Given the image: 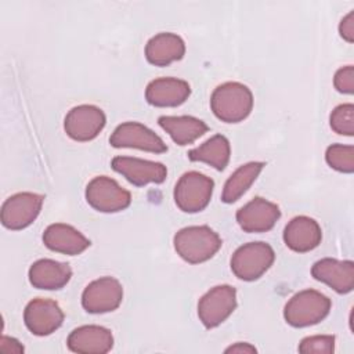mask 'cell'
Masks as SVG:
<instances>
[{"instance_id": "3957f363", "label": "cell", "mask_w": 354, "mask_h": 354, "mask_svg": "<svg viewBox=\"0 0 354 354\" xmlns=\"http://www.w3.org/2000/svg\"><path fill=\"white\" fill-rule=\"evenodd\" d=\"M330 306L328 296L314 289H306L290 297L283 308V317L290 326H311L329 314Z\"/></svg>"}, {"instance_id": "4316f807", "label": "cell", "mask_w": 354, "mask_h": 354, "mask_svg": "<svg viewBox=\"0 0 354 354\" xmlns=\"http://www.w3.org/2000/svg\"><path fill=\"white\" fill-rule=\"evenodd\" d=\"M299 351L304 354H308V353L330 354L335 351V336L315 335V336L304 337L299 344Z\"/></svg>"}, {"instance_id": "9a60e30c", "label": "cell", "mask_w": 354, "mask_h": 354, "mask_svg": "<svg viewBox=\"0 0 354 354\" xmlns=\"http://www.w3.org/2000/svg\"><path fill=\"white\" fill-rule=\"evenodd\" d=\"M311 275L337 293H348L354 288V263L325 257L314 263Z\"/></svg>"}, {"instance_id": "30bf717a", "label": "cell", "mask_w": 354, "mask_h": 354, "mask_svg": "<svg viewBox=\"0 0 354 354\" xmlns=\"http://www.w3.org/2000/svg\"><path fill=\"white\" fill-rule=\"evenodd\" d=\"M109 144L115 148H137L153 153L167 151V145L163 140L138 122H124L119 124L109 137Z\"/></svg>"}, {"instance_id": "6da1fadb", "label": "cell", "mask_w": 354, "mask_h": 354, "mask_svg": "<svg viewBox=\"0 0 354 354\" xmlns=\"http://www.w3.org/2000/svg\"><path fill=\"white\" fill-rule=\"evenodd\" d=\"M173 242L177 254L191 264H199L212 259L223 245L218 234L207 225L181 228L174 235Z\"/></svg>"}, {"instance_id": "8992f818", "label": "cell", "mask_w": 354, "mask_h": 354, "mask_svg": "<svg viewBox=\"0 0 354 354\" xmlns=\"http://www.w3.org/2000/svg\"><path fill=\"white\" fill-rule=\"evenodd\" d=\"M87 203L102 213H116L130 206L131 195L113 178L106 176L94 177L86 187Z\"/></svg>"}, {"instance_id": "f1b7e54d", "label": "cell", "mask_w": 354, "mask_h": 354, "mask_svg": "<svg viewBox=\"0 0 354 354\" xmlns=\"http://www.w3.org/2000/svg\"><path fill=\"white\" fill-rule=\"evenodd\" d=\"M339 33L340 36L348 41L353 43L354 41V11H350L342 21L339 25Z\"/></svg>"}, {"instance_id": "d4e9b609", "label": "cell", "mask_w": 354, "mask_h": 354, "mask_svg": "<svg viewBox=\"0 0 354 354\" xmlns=\"http://www.w3.org/2000/svg\"><path fill=\"white\" fill-rule=\"evenodd\" d=\"M326 163L342 173H353L354 171V147L333 144L328 147L325 153Z\"/></svg>"}, {"instance_id": "4fadbf2b", "label": "cell", "mask_w": 354, "mask_h": 354, "mask_svg": "<svg viewBox=\"0 0 354 354\" xmlns=\"http://www.w3.org/2000/svg\"><path fill=\"white\" fill-rule=\"evenodd\" d=\"M111 166L129 183L137 187H142L149 183L160 184L167 176V169L163 163L144 160L140 158L116 156L112 159Z\"/></svg>"}, {"instance_id": "e0dca14e", "label": "cell", "mask_w": 354, "mask_h": 354, "mask_svg": "<svg viewBox=\"0 0 354 354\" xmlns=\"http://www.w3.org/2000/svg\"><path fill=\"white\" fill-rule=\"evenodd\" d=\"M321 227L314 218L307 216L293 217L283 230V241L293 252H310L321 243Z\"/></svg>"}, {"instance_id": "4dcf8cb0", "label": "cell", "mask_w": 354, "mask_h": 354, "mask_svg": "<svg viewBox=\"0 0 354 354\" xmlns=\"http://www.w3.org/2000/svg\"><path fill=\"white\" fill-rule=\"evenodd\" d=\"M256 351L257 350L254 348V346L249 343H236L225 348V353H256Z\"/></svg>"}, {"instance_id": "603a6c76", "label": "cell", "mask_w": 354, "mask_h": 354, "mask_svg": "<svg viewBox=\"0 0 354 354\" xmlns=\"http://www.w3.org/2000/svg\"><path fill=\"white\" fill-rule=\"evenodd\" d=\"M230 141L221 136L216 134L205 141L202 145L188 151V159L192 162H203L213 166L217 170H224L230 160Z\"/></svg>"}, {"instance_id": "7c38bea8", "label": "cell", "mask_w": 354, "mask_h": 354, "mask_svg": "<svg viewBox=\"0 0 354 354\" xmlns=\"http://www.w3.org/2000/svg\"><path fill=\"white\" fill-rule=\"evenodd\" d=\"M24 321L33 335L47 336L62 325L64 313L54 300L37 297L30 300L25 307Z\"/></svg>"}, {"instance_id": "ffe728a7", "label": "cell", "mask_w": 354, "mask_h": 354, "mask_svg": "<svg viewBox=\"0 0 354 354\" xmlns=\"http://www.w3.org/2000/svg\"><path fill=\"white\" fill-rule=\"evenodd\" d=\"M72 277V268L66 263L51 259L35 261L29 268V282L37 289L57 290L64 288Z\"/></svg>"}, {"instance_id": "d6986e66", "label": "cell", "mask_w": 354, "mask_h": 354, "mask_svg": "<svg viewBox=\"0 0 354 354\" xmlns=\"http://www.w3.org/2000/svg\"><path fill=\"white\" fill-rule=\"evenodd\" d=\"M43 242L50 250L69 256L80 254L90 246V241L82 232L62 223L48 225L43 232Z\"/></svg>"}, {"instance_id": "277c9868", "label": "cell", "mask_w": 354, "mask_h": 354, "mask_svg": "<svg viewBox=\"0 0 354 354\" xmlns=\"http://www.w3.org/2000/svg\"><path fill=\"white\" fill-rule=\"evenodd\" d=\"M275 253L266 242H249L239 246L231 257V270L242 281L259 279L274 263Z\"/></svg>"}, {"instance_id": "2e32d148", "label": "cell", "mask_w": 354, "mask_h": 354, "mask_svg": "<svg viewBox=\"0 0 354 354\" xmlns=\"http://www.w3.org/2000/svg\"><path fill=\"white\" fill-rule=\"evenodd\" d=\"M68 348L82 354H104L113 347L112 332L98 325H83L73 329L66 340Z\"/></svg>"}, {"instance_id": "8fae6325", "label": "cell", "mask_w": 354, "mask_h": 354, "mask_svg": "<svg viewBox=\"0 0 354 354\" xmlns=\"http://www.w3.org/2000/svg\"><path fill=\"white\" fill-rule=\"evenodd\" d=\"M105 123V113L98 106L79 105L66 113L64 129L75 141H90L101 133Z\"/></svg>"}, {"instance_id": "83f0119b", "label": "cell", "mask_w": 354, "mask_h": 354, "mask_svg": "<svg viewBox=\"0 0 354 354\" xmlns=\"http://www.w3.org/2000/svg\"><path fill=\"white\" fill-rule=\"evenodd\" d=\"M333 83L337 91L343 94H353L354 93V68L351 65L340 68L335 75Z\"/></svg>"}, {"instance_id": "52a82bcc", "label": "cell", "mask_w": 354, "mask_h": 354, "mask_svg": "<svg viewBox=\"0 0 354 354\" xmlns=\"http://www.w3.org/2000/svg\"><path fill=\"white\" fill-rule=\"evenodd\" d=\"M236 307V290L230 285H217L206 292L198 303V317L207 328L223 324Z\"/></svg>"}, {"instance_id": "ba28073f", "label": "cell", "mask_w": 354, "mask_h": 354, "mask_svg": "<svg viewBox=\"0 0 354 354\" xmlns=\"http://www.w3.org/2000/svg\"><path fill=\"white\" fill-rule=\"evenodd\" d=\"M44 196L33 192H19L1 206V223L8 230H22L30 225L41 210Z\"/></svg>"}, {"instance_id": "7a4b0ae2", "label": "cell", "mask_w": 354, "mask_h": 354, "mask_svg": "<svg viewBox=\"0 0 354 354\" xmlns=\"http://www.w3.org/2000/svg\"><path fill=\"white\" fill-rule=\"evenodd\" d=\"M210 108L221 122L238 123L249 116L253 108V94L242 83L227 82L212 93Z\"/></svg>"}, {"instance_id": "7402d4cb", "label": "cell", "mask_w": 354, "mask_h": 354, "mask_svg": "<svg viewBox=\"0 0 354 354\" xmlns=\"http://www.w3.org/2000/svg\"><path fill=\"white\" fill-rule=\"evenodd\" d=\"M158 122L178 145L192 144L209 130L203 120L194 116H160Z\"/></svg>"}, {"instance_id": "5bb4252c", "label": "cell", "mask_w": 354, "mask_h": 354, "mask_svg": "<svg viewBox=\"0 0 354 354\" xmlns=\"http://www.w3.org/2000/svg\"><path fill=\"white\" fill-rule=\"evenodd\" d=\"M279 217V207L260 196H256L236 212V221L245 232L270 231Z\"/></svg>"}, {"instance_id": "ac0fdd59", "label": "cell", "mask_w": 354, "mask_h": 354, "mask_svg": "<svg viewBox=\"0 0 354 354\" xmlns=\"http://www.w3.org/2000/svg\"><path fill=\"white\" fill-rule=\"evenodd\" d=\"M191 94V87L185 80L177 77H159L145 88V98L153 106H178Z\"/></svg>"}, {"instance_id": "5b68a950", "label": "cell", "mask_w": 354, "mask_h": 354, "mask_svg": "<svg viewBox=\"0 0 354 354\" xmlns=\"http://www.w3.org/2000/svg\"><path fill=\"white\" fill-rule=\"evenodd\" d=\"M214 181L199 173H184L174 187V202L185 213H198L203 210L212 198Z\"/></svg>"}, {"instance_id": "f546056e", "label": "cell", "mask_w": 354, "mask_h": 354, "mask_svg": "<svg viewBox=\"0 0 354 354\" xmlns=\"http://www.w3.org/2000/svg\"><path fill=\"white\" fill-rule=\"evenodd\" d=\"M0 348L4 353H22L24 347L19 344L18 340L8 336H1L0 339Z\"/></svg>"}, {"instance_id": "484cf974", "label": "cell", "mask_w": 354, "mask_h": 354, "mask_svg": "<svg viewBox=\"0 0 354 354\" xmlns=\"http://www.w3.org/2000/svg\"><path fill=\"white\" fill-rule=\"evenodd\" d=\"M329 123L335 133L351 137L354 134V105L342 104L336 106L330 113Z\"/></svg>"}, {"instance_id": "44dd1931", "label": "cell", "mask_w": 354, "mask_h": 354, "mask_svg": "<svg viewBox=\"0 0 354 354\" xmlns=\"http://www.w3.org/2000/svg\"><path fill=\"white\" fill-rule=\"evenodd\" d=\"M185 54V44L183 39L170 32L158 33L151 37L145 46V58L155 66H167L178 61Z\"/></svg>"}, {"instance_id": "9c48e42d", "label": "cell", "mask_w": 354, "mask_h": 354, "mask_svg": "<svg viewBox=\"0 0 354 354\" xmlns=\"http://www.w3.org/2000/svg\"><path fill=\"white\" fill-rule=\"evenodd\" d=\"M123 299L120 282L112 277H102L90 282L82 295V306L87 313L102 314L116 310Z\"/></svg>"}, {"instance_id": "cb8c5ba5", "label": "cell", "mask_w": 354, "mask_h": 354, "mask_svg": "<svg viewBox=\"0 0 354 354\" xmlns=\"http://www.w3.org/2000/svg\"><path fill=\"white\" fill-rule=\"evenodd\" d=\"M263 167H264L263 162H249L246 165L239 166L225 181L224 189L221 194V201L224 203L236 202L256 181Z\"/></svg>"}]
</instances>
